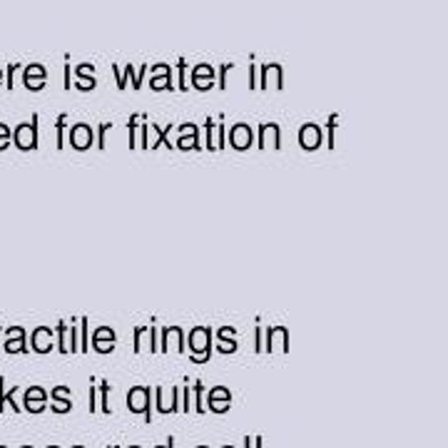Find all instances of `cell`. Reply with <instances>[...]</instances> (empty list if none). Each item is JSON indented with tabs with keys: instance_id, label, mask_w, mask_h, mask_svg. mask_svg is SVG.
I'll list each match as a JSON object with an SVG mask.
<instances>
[{
	"instance_id": "1",
	"label": "cell",
	"mask_w": 448,
	"mask_h": 448,
	"mask_svg": "<svg viewBox=\"0 0 448 448\" xmlns=\"http://www.w3.org/2000/svg\"><path fill=\"white\" fill-rule=\"evenodd\" d=\"M212 326H194L189 331V354L194 364H207L212 359Z\"/></svg>"
},
{
	"instance_id": "2",
	"label": "cell",
	"mask_w": 448,
	"mask_h": 448,
	"mask_svg": "<svg viewBox=\"0 0 448 448\" xmlns=\"http://www.w3.org/2000/svg\"><path fill=\"white\" fill-rule=\"evenodd\" d=\"M128 408L130 413H140L145 416V423H152V403H150V386H133L128 391Z\"/></svg>"
},
{
	"instance_id": "3",
	"label": "cell",
	"mask_w": 448,
	"mask_h": 448,
	"mask_svg": "<svg viewBox=\"0 0 448 448\" xmlns=\"http://www.w3.org/2000/svg\"><path fill=\"white\" fill-rule=\"evenodd\" d=\"M209 406V411L214 413H224V411H230L232 406V393L227 386H212L209 388V396L204 398V408Z\"/></svg>"
},
{
	"instance_id": "4",
	"label": "cell",
	"mask_w": 448,
	"mask_h": 448,
	"mask_svg": "<svg viewBox=\"0 0 448 448\" xmlns=\"http://www.w3.org/2000/svg\"><path fill=\"white\" fill-rule=\"evenodd\" d=\"M115 344H118V334H115L110 326H100V329H95V334H92V349H95L97 354L115 352Z\"/></svg>"
},
{
	"instance_id": "5",
	"label": "cell",
	"mask_w": 448,
	"mask_h": 448,
	"mask_svg": "<svg viewBox=\"0 0 448 448\" xmlns=\"http://www.w3.org/2000/svg\"><path fill=\"white\" fill-rule=\"evenodd\" d=\"M70 145L75 150H80V152L90 147V145H95V133H92L90 125H85V123L72 125L70 128Z\"/></svg>"
},
{
	"instance_id": "6",
	"label": "cell",
	"mask_w": 448,
	"mask_h": 448,
	"mask_svg": "<svg viewBox=\"0 0 448 448\" xmlns=\"http://www.w3.org/2000/svg\"><path fill=\"white\" fill-rule=\"evenodd\" d=\"M6 331V352L8 354H26L28 344H26V329L23 326H11Z\"/></svg>"
},
{
	"instance_id": "7",
	"label": "cell",
	"mask_w": 448,
	"mask_h": 448,
	"mask_svg": "<svg viewBox=\"0 0 448 448\" xmlns=\"http://www.w3.org/2000/svg\"><path fill=\"white\" fill-rule=\"evenodd\" d=\"M23 403H26V411L30 413H40L45 411L47 406V391L43 386H30L23 396Z\"/></svg>"
},
{
	"instance_id": "8",
	"label": "cell",
	"mask_w": 448,
	"mask_h": 448,
	"mask_svg": "<svg viewBox=\"0 0 448 448\" xmlns=\"http://www.w3.org/2000/svg\"><path fill=\"white\" fill-rule=\"evenodd\" d=\"M30 347L38 354H50L52 352V329L50 326H35L30 336Z\"/></svg>"
},
{
	"instance_id": "9",
	"label": "cell",
	"mask_w": 448,
	"mask_h": 448,
	"mask_svg": "<svg viewBox=\"0 0 448 448\" xmlns=\"http://www.w3.org/2000/svg\"><path fill=\"white\" fill-rule=\"evenodd\" d=\"M230 142L235 150H247L250 145H254V133H252V128L247 123H237L230 130Z\"/></svg>"
},
{
	"instance_id": "10",
	"label": "cell",
	"mask_w": 448,
	"mask_h": 448,
	"mask_svg": "<svg viewBox=\"0 0 448 448\" xmlns=\"http://www.w3.org/2000/svg\"><path fill=\"white\" fill-rule=\"evenodd\" d=\"M269 138H271V147L279 150V147H281L279 125H276V123H262V125H259V138H257V147L264 150L267 145H269Z\"/></svg>"
},
{
	"instance_id": "11",
	"label": "cell",
	"mask_w": 448,
	"mask_h": 448,
	"mask_svg": "<svg viewBox=\"0 0 448 448\" xmlns=\"http://www.w3.org/2000/svg\"><path fill=\"white\" fill-rule=\"evenodd\" d=\"M50 398H52L50 408L55 413H70L72 411V393L67 386H55L50 391Z\"/></svg>"
},
{
	"instance_id": "12",
	"label": "cell",
	"mask_w": 448,
	"mask_h": 448,
	"mask_svg": "<svg viewBox=\"0 0 448 448\" xmlns=\"http://www.w3.org/2000/svg\"><path fill=\"white\" fill-rule=\"evenodd\" d=\"M179 140H177V147L179 150H199L202 145H199V133H197V125L192 123H184L179 125Z\"/></svg>"
},
{
	"instance_id": "13",
	"label": "cell",
	"mask_w": 448,
	"mask_h": 448,
	"mask_svg": "<svg viewBox=\"0 0 448 448\" xmlns=\"http://www.w3.org/2000/svg\"><path fill=\"white\" fill-rule=\"evenodd\" d=\"M299 145L304 150H316L321 145V130L319 125L314 123H306L304 128L299 130Z\"/></svg>"
},
{
	"instance_id": "14",
	"label": "cell",
	"mask_w": 448,
	"mask_h": 448,
	"mask_svg": "<svg viewBox=\"0 0 448 448\" xmlns=\"http://www.w3.org/2000/svg\"><path fill=\"white\" fill-rule=\"evenodd\" d=\"M23 82L28 90H43L45 87V67L40 65H28L23 72Z\"/></svg>"
},
{
	"instance_id": "15",
	"label": "cell",
	"mask_w": 448,
	"mask_h": 448,
	"mask_svg": "<svg viewBox=\"0 0 448 448\" xmlns=\"http://www.w3.org/2000/svg\"><path fill=\"white\" fill-rule=\"evenodd\" d=\"M214 70H212V65H197L192 70V85L197 87V90H209V87L214 85Z\"/></svg>"
},
{
	"instance_id": "16",
	"label": "cell",
	"mask_w": 448,
	"mask_h": 448,
	"mask_svg": "<svg viewBox=\"0 0 448 448\" xmlns=\"http://www.w3.org/2000/svg\"><path fill=\"white\" fill-rule=\"evenodd\" d=\"M217 349L222 354L237 352V329L235 326H222V329H219V347Z\"/></svg>"
},
{
	"instance_id": "17",
	"label": "cell",
	"mask_w": 448,
	"mask_h": 448,
	"mask_svg": "<svg viewBox=\"0 0 448 448\" xmlns=\"http://www.w3.org/2000/svg\"><path fill=\"white\" fill-rule=\"evenodd\" d=\"M152 90H174V85H172V70H169V65H164L162 62V75H157V77H152Z\"/></svg>"
},
{
	"instance_id": "18",
	"label": "cell",
	"mask_w": 448,
	"mask_h": 448,
	"mask_svg": "<svg viewBox=\"0 0 448 448\" xmlns=\"http://www.w3.org/2000/svg\"><path fill=\"white\" fill-rule=\"evenodd\" d=\"M100 383V396H97V408H100L105 416H112V408H110V381L107 379H102V381H97Z\"/></svg>"
},
{
	"instance_id": "19",
	"label": "cell",
	"mask_w": 448,
	"mask_h": 448,
	"mask_svg": "<svg viewBox=\"0 0 448 448\" xmlns=\"http://www.w3.org/2000/svg\"><path fill=\"white\" fill-rule=\"evenodd\" d=\"M214 125H217V120H214V118L204 120V145H202V147L209 150V152L214 150Z\"/></svg>"
},
{
	"instance_id": "20",
	"label": "cell",
	"mask_w": 448,
	"mask_h": 448,
	"mask_svg": "<svg viewBox=\"0 0 448 448\" xmlns=\"http://www.w3.org/2000/svg\"><path fill=\"white\" fill-rule=\"evenodd\" d=\"M65 128H67V115L62 112L60 118H57V123H55V130H57V135H55V147H57V150L65 147Z\"/></svg>"
},
{
	"instance_id": "21",
	"label": "cell",
	"mask_w": 448,
	"mask_h": 448,
	"mask_svg": "<svg viewBox=\"0 0 448 448\" xmlns=\"http://www.w3.org/2000/svg\"><path fill=\"white\" fill-rule=\"evenodd\" d=\"M140 123H142V125H138L140 128V147L150 150V120H147V115H140Z\"/></svg>"
},
{
	"instance_id": "22",
	"label": "cell",
	"mask_w": 448,
	"mask_h": 448,
	"mask_svg": "<svg viewBox=\"0 0 448 448\" xmlns=\"http://www.w3.org/2000/svg\"><path fill=\"white\" fill-rule=\"evenodd\" d=\"M192 391H194V411L204 413V411H207V408H204V383L202 381H194Z\"/></svg>"
},
{
	"instance_id": "23",
	"label": "cell",
	"mask_w": 448,
	"mask_h": 448,
	"mask_svg": "<svg viewBox=\"0 0 448 448\" xmlns=\"http://www.w3.org/2000/svg\"><path fill=\"white\" fill-rule=\"evenodd\" d=\"M65 331H67V321H57V352H60V354H67Z\"/></svg>"
},
{
	"instance_id": "24",
	"label": "cell",
	"mask_w": 448,
	"mask_h": 448,
	"mask_svg": "<svg viewBox=\"0 0 448 448\" xmlns=\"http://www.w3.org/2000/svg\"><path fill=\"white\" fill-rule=\"evenodd\" d=\"M87 326H90V319H85V316H82L80 319V352H87V349H90V334H87Z\"/></svg>"
},
{
	"instance_id": "25",
	"label": "cell",
	"mask_w": 448,
	"mask_h": 448,
	"mask_svg": "<svg viewBox=\"0 0 448 448\" xmlns=\"http://www.w3.org/2000/svg\"><path fill=\"white\" fill-rule=\"evenodd\" d=\"M138 125H140V112H135V115H130V123H128V130H130V147H138V140H135V135H138Z\"/></svg>"
},
{
	"instance_id": "26",
	"label": "cell",
	"mask_w": 448,
	"mask_h": 448,
	"mask_svg": "<svg viewBox=\"0 0 448 448\" xmlns=\"http://www.w3.org/2000/svg\"><path fill=\"white\" fill-rule=\"evenodd\" d=\"M214 130H217V140H214V150H224V145H227V138H224V118H219V125H214Z\"/></svg>"
},
{
	"instance_id": "27",
	"label": "cell",
	"mask_w": 448,
	"mask_h": 448,
	"mask_svg": "<svg viewBox=\"0 0 448 448\" xmlns=\"http://www.w3.org/2000/svg\"><path fill=\"white\" fill-rule=\"evenodd\" d=\"M67 352H70V354L80 352V334H77L75 324H70V347H67Z\"/></svg>"
},
{
	"instance_id": "28",
	"label": "cell",
	"mask_w": 448,
	"mask_h": 448,
	"mask_svg": "<svg viewBox=\"0 0 448 448\" xmlns=\"http://www.w3.org/2000/svg\"><path fill=\"white\" fill-rule=\"evenodd\" d=\"M150 326H135V344H133V352L140 354V349H142V334L147 331Z\"/></svg>"
},
{
	"instance_id": "29",
	"label": "cell",
	"mask_w": 448,
	"mask_h": 448,
	"mask_svg": "<svg viewBox=\"0 0 448 448\" xmlns=\"http://www.w3.org/2000/svg\"><path fill=\"white\" fill-rule=\"evenodd\" d=\"M232 67H235V65H232V62H224V65L219 67V82H217L219 90H224V87H227V72H230Z\"/></svg>"
},
{
	"instance_id": "30",
	"label": "cell",
	"mask_w": 448,
	"mask_h": 448,
	"mask_svg": "<svg viewBox=\"0 0 448 448\" xmlns=\"http://www.w3.org/2000/svg\"><path fill=\"white\" fill-rule=\"evenodd\" d=\"M254 352L257 354H264V329L257 326V334H254Z\"/></svg>"
},
{
	"instance_id": "31",
	"label": "cell",
	"mask_w": 448,
	"mask_h": 448,
	"mask_svg": "<svg viewBox=\"0 0 448 448\" xmlns=\"http://www.w3.org/2000/svg\"><path fill=\"white\" fill-rule=\"evenodd\" d=\"M155 406H157V411L162 413V416H167V413H169L167 403H164V398H162V388H157V391H155Z\"/></svg>"
},
{
	"instance_id": "32",
	"label": "cell",
	"mask_w": 448,
	"mask_h": 448,
	"mask_svg": "<svg viewBox=\"0 0 448 448\" xmlns=\"http://www.w3.org/2000/svg\"><path fill=\"white\" fill-rule=\"evenodd\" d=\"M257 87H262V90H267V87H269V62H264V65H262V75H259Z\"/></svg>"
},
{
	"instance_id": "33",
	"label": "cell",
	"mask_w": 448,
	"mask_h": 448,
	"mask_svg": "<svg viewBox=\"0 0 448 448\" xmlns=\"http://www.w3.org/2000/svg\"><path fill=\"white\" fill-rule=\"evenodd\" d=\"M107 130H112V123H102L100 125V133H97V150H105V135Z\"/></svg>"
},
{
	"instance_id": "34",
	"label": "cell",
	"mask_w": 448,
	"mask_h": 448,
	"mask_svg": "<svg viewBox=\"0 0 448 448\" xmlns=\"http://www.w3.org/2000/svg\"><path fill=\"white\" fill-rule=\"evenodd\" d=\"M177 67H179V90H187V77H184V67H187V60H182V57H179V60H177Z\"/></svg>"
},
{
	"instance_id": "35",
	"label": "cell",
	"mask_w": 448,
	"mask_h": 448,
	"mask_svg": "<svg viewBox=\"0 0 448 448\" xmlns=\"http://www.w3.org/2000/svg\"><path fill=\"white\" fill-rule=\"evenodd\" d=\"M336 123H339V115H331L329 123H326V130H329V150L334 147V130H336Z\"/></svg>"
},
{
	"instance_id": "36",
	"label": "cell",
	"mask_w": 448,
	"mask_h": 448,
	"mask_svg": "<svg viewBox=\"0 0 448 448\" xmlns=\"http://www.w3.org/2000/svg\"><path fill=\"white\" fill-rule=\"evenodd\" d=\"M147 70H150V65H142L133 75V87H135V90H140V87H142V77H145V72H147Z\"/></svg>"
},
{
	"instance_id": "37",
	"label": "cell",
	"mask_w": 448,
	"mask_h": 448,
	"mask_svg": "<svg viewBox=\"0 0 448 448\" xmlns=\"http://www.w3.org/2000/svg\"><path fill=\"white\" fill-rule=\"evenodd\" d=\"M8 142H11V130H8L6 125L0 123V150H6Z\"/></svg>"
},
{
	"instance_id": "38",
	"label": "cell",
	"mask_w": 448,
	"mask_h": 448,
	"mask_svg": "<svg viewBox=\"0 0 448 448\" xmlns=\"http://www.w3.org/2000/svg\"><path fill=\"white\" fill-rule=\"evenodd\" d=\"M95 386H97V381H95V379H90V413H92V411H97V393H95Z\"/></svg>"
},
{
	"instance_id": "39",
	"label": "cell",
	"mask_w": 448,
	"mask_h": 448,
	"mask_svg": "<svg viewBox=\"0 0 448 448\" xmlns=\"http://www.w3.org/2000/svg\"><path fill=\"white\" fill-rule=\"evenodd\" d=\"M179 408H182L184 413H189V381L184 383V391H182V406H179Z\"/></svg>"
},
{
	"instance_id": "40",
	"label": "cell",
	"mask_w": 448,
	"mask_h": 448,
	"mask_svg": "<svg viewBox=\"0 0 448 448\" xmlns=\"http://www.w3.org/2000/svg\"><path fill=\"white\" fill-rule=\"evenodd\" d=\"M169 413H177L179 411V391L177 388H172V403H169Z\"/></svg>"
},
{
	"instance_id": "41",
	"label": "cell",
	"mask_w": 448,
	"mask_h": 448,
	"mask_svg": "<svg viewBox=\"0 0 448 448\" xmlns=\"http://www.w3.org/2000/svg\"><path fill=\"white\" fill-rule=\"evenodd\" d=\"M150 352H157V329L155 326H150Z\"/></svg>"
},
{
	"instance_id": "42",
	"label": "cell",
	"mask_w": 448,
	"mask_h": 448,
	"mask_svg": "<svg viewBox=\"0 0 448 448\" xmlns=\"http://www.w3.org/2000/svg\"><path fill=\"white\" fill-rule=\"evenodd\" d=\"M65 62H67V65H65V90H70V55H65Z\"/></svg>"
},
{
	"instance_id": "43",
	"label": "cell",
	"mask_w": 448,
	"mask_h": 448,
	"mask_svg": "<svg viewBox=\"0 0 448 448\" xmlns=\"http://www.w3.org/2000/svg\"><path fill=\"white\" fill-rule=\"evenodd\" d=\"M18 67H21V65H11V67H8V90H13V75H16V70H18Z\"/></svg>"
},
{
	"instance_id": "44",
	"label": "cell",
	"mask_w": 448,
	"mask_h": 448,
	"mask_svg": "<svg viewBox=\"0 0 448 448\" xmlns=\"http://www.w3.org/2000/svg\"><path fill=\"white\" fill-rule=\"evenodd\" d=\"M250 87H257V65H250Z\"/></svg>"
},
{
	"instance_id": "45",
	"label": "cell",
	"mask_w": 448,
	"mask_h": 448,
	"mask_svg": "<svg viewBox=\"0 0 448 448\" xmlns=\"http://www.w3.org/2000/svg\"><path fill=\"white\" fill-rule=\"evenodd\" d=\"M3 393H6V379L0 376V411L6 408V403H3Z\"/></svg>"
},
{
	"instance_id": "46",
	"label": "cell",
	"mask_w": 448,
	"mask_h": 448,
	"mask_svg": "<svg viewBox=\"0 0 448 448\" xmlns=\"http://www.w3.org/2000/svg\"><path fill=\"white\" fill-rule=\"evenodd\" d=\"M252 448H262V436H252Z\"/></svg>"
},
{
	"instance_id": "47",
	"label": "cell",
	"mask_w": 448,
	"mask_h": 448,
	"mask_svg": "<svg viewBox=\"0 0 448 448\" xmlns=\"http://www.w3.org/2000/svg\"><path fill=\"white\" fill-rule=\"evenodd\" d=\"M155 448H174V438L169 436V438H167V443H164V446H155Z\"/></svg>"
},
{
	"instance_id": "48",
	"label": "cell",
	"mask_w": 448,
	"mask_h": 448,
	"mask_svg": "<svg viewBox=\"0 0 448 448\" xmlns=\"http://www.w3.org/2000/svg\"><path fill=\"white\" fill-rule=\"evenodd\" d=\"M242 443H245V448H252V436H245V441Z\"/></svg>"
},
{
	"instance_id": "49",
	"label": "cell",
	"mask_w": 448,
	"mask_h": 448,
	"mask_svg": "<svg viewBox=\"0 0 448 448\" xmlns=\"http://www.w3.org/2000/svg\"><path fill=\"white\" fill-rule=\"evenodd\" d=\"M222 448H235V446H230V443H227V446H222Z\"/></svg>"
},
{
	"instance_id": "50",
	"label": "cell",
	"mask_w": 448,
	"mask_h": 448,
	"mask_svg": "<svg viewBox=\"0 0 448 448\" xmlns=\"http://www.w3.org/2000/svg\"><path fill=\"white\" fill-rule=\"evenodd\" d=\"M197 448H209V446H204V443H202V446H197Z\"/></svg>"
},
{
	"instance_id": "51",
	"label": "cell",
	"mask_w": 448,
	"mask_h": 448,
	"mask_svg": "<svg viewBox=\"0 0 448 448\" xmlns=\"http://www.w3.org/2000/svg\"><path fill=\"white\" fill-rule=\"evenodd\" d=\"M72 448H85V446H72Z\"/></svg>"
},
{
	"instance_id": "52",
	"label": "cell",
	"mask_w": 448,
	"mask_h": 448,
	"mask_svg": "<svg viewBox=\"0 0 448 448\" xmlns=\"http://www.w3.org/2000/svg\"><path fill=\"white\" fill-rule=\"evenodd\" d=\"M47 448H60V446H47Z\"/></svg>"
},
{
	"instance_id": "53",
	"label": "cell",
	"mask_w": 448,
	"mask_h": 448,
	"mask_svg": "<svg viewBox=\"0 0 448 448\" xmlns=\"http://www.w3.org/2000/svg\"><path fill=\"white\" fill-rule=\"evenodd\" d=\"M110 448H120V446H110Z\"/></svg>"
},
{
	"instance_id": "54",
	"label": "cell",
	"mask_w": 448,
	"mask_h": 448,
	"mask_svg": "<svg viewBox=\"0 0 448 448\" xmlns=\"http://www.w3.org/2000/svg\"><path fill=\"white\" fill-rule=\"evenodd\" d=\"M23 448H33V446H23Z\"/></svg>"
},
{
	"instance_id": "55",
	"label": "cell",
	"mask_w": 448,
	"mask_h": 448,
	"mask_svg": "<svg viewBox=\"0 0 448 448\" xmlns=\"http://www.w3.org/2000/svg\"><path fill=\"white\" fill-rule=\"evenodd\" d=\"M130 448H140V446H130Z\"/></svg>"
},
{
	"instance_id": "56",
	"label": "cell",
	"mask_w": 448,
	"mask_h": 448,
	"mask_svg": "<svg viewBox=\"0 0 448 448\" xmlns=\"http://www.w3.org/2000/svg\"><path fill=\"white\" fill-rule=\"evenodd\" d=\"M0 331H3V326H0Z\"/></svg>"
},
{
	"instance_id": "57",
	"label": "cell",
	"mask_w": 448,
	"mask_h": 448,
	"mask_svg": "<svg viewBox=\"0 0 448 448\" xmlns=\"http://www.w3.org/2000/svg\"><path fill=\"white\" fill-rule=\"evenodd\" d=\"M0 448H6V446H0Z\"/></svg>"
}]
</instances>
